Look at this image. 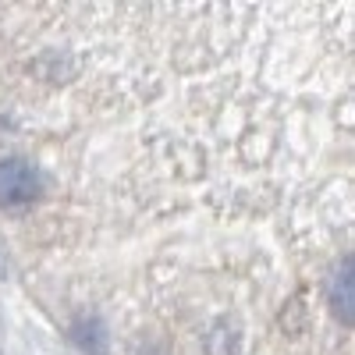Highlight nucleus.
I'll return each instance as SVG.
<instances>
[{"label": "nucleus", "instance_id": "obj_1", "mask_svg": "<svg viewBox=\"0 0 355 355\" xmlns=\"http://www.w3.org/2000/svg\"><path fill=\"white\" fill-rule=\"evenodd\" d=\"M43 199V171L25 157L0 160V210H21Z\"/></svg>", "mask_w": 355, "mask_h": 355}]
</instances>
